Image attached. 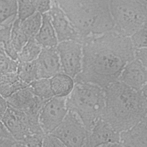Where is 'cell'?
<instances>
[{"label": "cell", "instance_id": "1", "mask_svg": "<svg viewBox=\"0 0 147 147\" xmlns=\"http://www.w3.org/2000/svg\"><path fill=\"white\" fill-rule=\"evenodd\" d=\"M82 44V69L75 82H90L106 88L118 80L124 67L135 58L130 37L113 30L88 37Z\"/></svg>", "mask_w": 147, "mask_h": 147}, {"label": "cell", "instance_id": "2", "mask_svg": "<svg viewBox=\"0 0 147 147\" xmlns=\"http://www.w3.org/2000/svg\"><path fill=\"white\" fill-rule=\"evenodd\" d=\"M105 90L106 109L103 118L117 131L126 130L146 117L147 99L140 90L119 80Z\"/></svg>", "mask_w": 147, "mask_h": 147}, {"label": "cell", "instance_id": "3", "mask_svg": "<svg viewBox=\"0 0 147 147\" xmlns=\"http://www.w3.org/2000/svg\"><path fill=\"white\" fill-rule=\"evenodd\" d=\"M79 33L82 42L88 37L113 30L110 0H53Z\"/></svg>", "mask_w": 147, "mask_h": 147}, {"label": "cell", "instance_id": "4", "mask_svg": "<svg viewBox=\"0 0 147 147\" xmlns=\"http://www.w3.org/2000/svg\"><path fill=\"white\" fill-rule=\"evenodd\" d=\"M66 103L68 109L79 117L90 131L96 122L104 117L105 90L90 82H75L72 91L66 97Z\"/></svg>", "mask_w": 147, "mask_h": 147}, {"label": "cell", "instance_id": "5", "mask_svg": "<svg viewBox=\"0 0 147 147\" xmlns=\"http://www.w3.org/2000/svg\"><path fill=\"white\" fill-rule=\"evenodd\" d=\"M113 30L130 37L147 20V6L134 0H110Z\"/></svg>", "mask_w": 147, "mask_h": 147}, {"label": "cell", "instance_id": "6", "mask_svg": "<svg viewBox=\"0 0 147 147\" xmlns=\"http://www.w3.org/2000/svg\"><path fill=\"white\" fill-rule=\"evenodd\" d=\"M51 133L58 137L65 146H88L89 131L79 117L69 110L61 123Z\"/></svg>", "mask_w": 147, "mask_h": 147}, {"label": "cell", "instance_id": "7", "mask_svg": "<svg viewBox=\"0 0 147 147\" xmlns=\"http://www.w3.org/2000/svg\"><path fill=\"white\" fill-rule=\"evenodd\" d=\"M1 119L16 141L29 134L43 133L40 124L32 121L26 113L9 106Z\"/></svg>", "mask_w": 147, "mask_h": 147}, {"label": "cell", "instance_id": "8", "mask_svg": "<svg viewBox=\"0 0 147 147\" xmlns=\"http://www.w3.org/2000/svg\"><path fill=\"white\" fill-rule=\"evenodd\" d=\"M56 48L60 56L63 72L74 79L82 69L83 44L75 40L58 42Z\"/></svg>", "mask_w": 147, "mask_h": 147}, {"label": "cell", "instance_id": "9", "mask_svg": "<svg viewBox=\"0 0 147 147\" xmlns=\"http://www.w3.org/2000/svg\"><path fill=\"white\" fill-rule=\"evenodd\" d=\"M68 111L66 97L53 96L45 102L39 114V123L45 134L52 132L63 121Z\"/></svg>", "mask_w": 147, "mask_h": 147}, {"label": "cell", "instance_id": "10", "mask_svg": "<svg viewBox=\"0 0 147 147\" xmlns=\"http://www.w3.org/2000/svg\"><path fill=\"white\" fill-rule=\"evenodd\" d=\"M88 146H121L120 132L102 118L89 131Z\"/></svg>", "mask_w": 147, "mask_h": 147}, {"label": "cell", "instance_id": "11", "mask_svg": "<svg viewBox=\"0 0 147 147\" xmlns=\"http://www.w3.org/2000/svg\"><path fill=\"white\" fill-rule=\"evenodd\" d=\"M6 99L8 106L11 108L38 115L47 102L36 96L30 85L19 90Z\"/></svg>", "mask_w": 147, "mask_h": 147}, {"label": "cell", "instance_id": "12", "mask_svg": "<svg viewBox=\"0 0 147 147\" xmlns=\"http://www.w3.org/2000/svg\"><path fill=\"white\" fill-rule=\"evenodd\" d=\"M49 12L59 42L67 40H75L82 42L80 36L77 30L63 10L53 0Z\"/></svg>", "mask_w": 147, "mask_h": 147}, {"label": "cell", "instance_id": "13", "mask_svg": "<svg viewBox=\"0 0 147 147\" xmlns=\"http://www.w3.org/2000/svg\"><path fill=\"white\" fill-rule=\"evenodd\" d=\"M36 63L38 78H51L63 72L56 47H42Z\"/></svg>", "mask_w": 147, "mask_h": 147}, {"label": "cell", "instance_id": "14", "mask_svg": "<svg viewBox=\"0 0 147 147\" xmlns=\"http://www.w3.org/2000/svg\"><path fill=\"white\" fill-rule=\"evenodd\" d=\"M118 80L140 91L147 83V68L139 60L134 58L124 67Z\"/></svg>", "mask_w": 147, "mask_h": 147}, {"label": "cell", "instance_id": "15", "mask_svg": "<svg viewBox=\"0 0 147 147\" xmlns=\"http://www.w3.org/2000/svg\"><path fill=\"white\" fill-rule=\"evenodd\" d=\"M121 146L147 147V117L120 132Z\"/></svg>", "mask_w": 147, "mask_h": 147}, {"label": "cell", "instance_id": "16", "mask_svg": "<svg viewBox=\"0 0 147 147\" xmlns=\"http://www.w3.org/2000/svg\"><path fill=\"white\" fill-rule=\"evenodd\" d=\"M42 16V24L35 38L42 47H56L59 42L52 23L50 13L48 11Z\"/></svg>", "mask_w": 147, "mask_h": 147}, {"label": "cell", "instance_id": "17", "mask_svg": "<svg viewBox=\"0 0 147 147\" xmlns=\"http://www.w3.org/2000/svg\"><path fill=\"white\" fill-rule=\"evenodd\" d=\"M50 80L53 95L57 97H67L75 85L74 79L63 72L51 78Z\"/></svg>", "mask_w": 147, "mask_h": 147}, {"label": "cell", "instance_id": "18", "mask_svg": "<svg viewBox=\"0 0 147 147\" xmlns=\"http://www.w3.org/2000/svg\"><path fill=\"white\" fill-rule=\"evenodd\" d=\"M17 73L22 81L29 85L32 82L38 79L36 60L32 61L18 60Z\"/></svg>", "mask_w": 147, "mask_h": 147}, {"label": "cell", "instance_id": "19", "mask_svg": "<svg viewBox=\"0 0 147 147\" xmlns=\"http://www.w3.org/2000/svg\"><path fill=\"white\" fill-rule=\"evenodd\" d=\"M17 11V0H0V26L13 23Z\"/></svg>", "mask_w": 147, "mask_h": 147}, {"label": "cell", "instance_id": "20", "mask_svg": "<svg viewBox=\"0 0 147 147\" xmlns=\"http://www.w3.org/2000/svg\"><path fill=\"white\" fill-rule=\"evenodd\" d=\"M42 47L35 37L29 38L26 44L18 52V60L22 61H32L39 56Z\"/></svg>", "mask_w": 147, "mask_h": 147}, {"label": "cell", "instance_id": "21", "mask_svg": "<svg viewBox=\"0 0 147 147\" xmlns=\"http://www.w3.org/2000/svg\"><path fill=\"white\" fill-rule=\"evenodd\" d=\"M34 95L44 100H48L54 96L50 78H38L30 84Z\"/></svg>", "mask_w": 147, "mask_h": 147}, {"label": "cell", "instance_id": "22", "mask_svg": "<svg viewBox=\"0 0 147 147\" xmlns=\"http://www.w3.org/2000/svg\"><path fill=\"white\" fill-rule=\"evenodd\" d=\"M42 21V14L36 11L34 14L21 21V27L29 38L35 37L38 33Z\"/></svg>", "mask_w": 147, "mask_h": 147}, {"label": "cell", "instance_id": "23", "mask_svg": "<svg viewBox=\"0 0 147 147\" xmlns=\"http://www.w3.org/2000/svg\"><path fill=\"white\" fill-rule=\"evenodd\" d=\"M13 23L0 26V44L2 46L5 52L14 60H17L18 52L12 44L10 33Z\"/></svg>", "mask_w": 147, "mask_h": 147}, {"label": "cell", "instance_id": "24", "mask_svg": "<svg viewBox=\"0 0 147 147\" xmlns=\"http://www.w3.org/2000/svg\"><path fill=\"white\" fill-rule=\"evenodd\" d=\"M10 38L13 45L18 52L21 50L29 40L21 27V21L17 17L11 26Z\"/></svg>", "mask_w": 147, "mask_h": 147}, {"label": "cell", "instance_id": "25", "mask_svg": "<svg viewBox=\"0 0 147 147\" xmlns=\"http://www.w3.org/2000/svg\"><path fill=\"white\" fill-rule=\"evenodd\" d=\"M18 60L10 57L0 44V74L17 72Z\"/></svg>", "mask_w": 147, "mask_h": 147}, {"label": "cell", "instance_id": "26", "mask_svg": "<svg viewBox=\"0 0 147 147\" xmlns=\"http://www.w3.org/2000/svg\"><path fill=\"white\" fill-rule=\"evenodd\" d=\"M130 37L135 49L147 47V20Z\"/></svg>", "mask_w": 147, "mask_h": 147}, {"label": "cell", "instance_id": "27", "mask_svg": "<svg viewBox=\"0 0 147 147\" xmlns=\"http://www.w3.org/2000/svg\"><path fill=\"white\" fill-rule=\"evenodd\" d=\"M28 86L29 85L21 79L14 82L0 83V95L6 99L16 91Z\"/></svg>", "mask_w": 147, "mask_h": 147}, {"label": "cell", "instance_id": "28", "mask_svg": "<svg viewBox=\"0 0 147 147\" xmlns=\"http://www.w3.org/2000/svg\"><path fill=\"white\" fill-rule=\"evenodd\" d=\"M17 18L22 21L29 17L36 11L30 0H17Z\"/></svg>", "mask_w": 147, "mask_h": 147}, {"label": "cell", "instance_id": "29", "mask_svg": "<svg viewBox=\"0 0 147 147\" xmlns=\"http://www.w3.org/2000/svg\"><path fill=\"white\" fill-rule=\"evenodd\" d=\"M45 134H32L25 136L20 141H16L14 146H42Z\"/></svg>", "mask_w": 147, "mask_h": 147}, {"label": "cell", "instance_id": "30", "mask_svg": "<svg viewBox=\"0 0 147 147\" xmlns=\"http://www.w3.org/2000/svg\"><path fill=\"white\" fill-rule=\"evenodd\" d=\"M42 146L44 147H64L65 145L64 143L56 136L51 134L48 133L45 134L43 140Z\"/></svg>", "mask_w": 147, "mask_h": 147}, {"label": "cell", "instance_id": "31", "mask_svg": "<svg viewBox=\"0 0 147 147\" xmlns=\"http://www.w3.org/2000/svg\"><path fill=\"white\" fill-rule=\"evenodd\" d=\"M36 11L44 14L48 12L52 6V0H30Z\"/></svg>", "mask_w": 147, "mask_h": 147}, {"label": "cell", "instance_id": "32", "mask_svg": "<svg viewBox=\"0 0 147 147\" xmlns=\"http://www.w3.org/2000/svg\"><path fill=\"white\" fill-rule=\"evenodd\" d=\"M135 58L139 60L147 68V47L135 49Z\"/></svg>", "mask_w": 147, "mask_h": 147}, {"label": "cell", "instance_id": "33", "mask_svg": "<svg viewBox=\"0 0 147 147\" xmlns=\"http://www.w3.org/2000/svg\"><path fill=\"white\" fill-rule=\"evenodd\" d=\"M0 138H5V139L15 140L1 119H0Z\"/></svg>", "mask_w": 147, "mask_h": 147}, {"label": "cell", "instance_id": "34", "mask_svg": "<svg viewBox=\"0 0 147 147\" xmlns=\"http://www.w3.org/2000/svg\"><path fill=\"white\" fill-rule=\"evenodd\" d=\"M7 107L8 105L6 99L0 95V119L6 112Z\"/></svg>", "mask_w": 147, "mask_h": 147}, {"label": "cell", "instance_id": "35", "mask_svg": "<svg viewBox=\"0 0 147 147\" xmlns=\"http://www.w3.org/2000/svg\"><path fill=\"white\" fill-rule=\"evenodd\" d=\"M16 140L0 138V146H14Z\"/></svg>", "mask_w": 147, "mask_h": 147}, {"label": "cell", "instance_id": "36", "mask_svg": "<svg viewBox=\"0 0 147 147\" xmlns=\"http://www.w3.org/2000/svg\"><path fill=\"white\" fill-rule=\"evenodd\" d=\"M140 91L141 94L143 95V96L147 99V83H146L142 87V88L140 90Z\"/></svg>", "mask_w": 147, "mask_h": 147}, {"label": "cell", "instance_id": "37", "mask_svg": "<svg viewBox=\"0 0 147 147\" xmlns=\"http://www.w3.org/2000/svg\"><path fill=\"white\" fill-rule=\"evenodd\" d=\"M147 6V0H134Z\"/></svg>", "mask_w": 147, "mask_h": 147}, {"label": "cell", "instance_id": "38", "mask_svg": "<svg viewBox=\"0 0 147 147\" xmlns=\"http://www.w3.org/2000/svg\"><path fill=\"white\" fill-rule=\"evenodd\" d=\"M146 117H147V115H146Z\"/></svg>", "mask_w": 147, "mask_h": 147}]
</instances>
